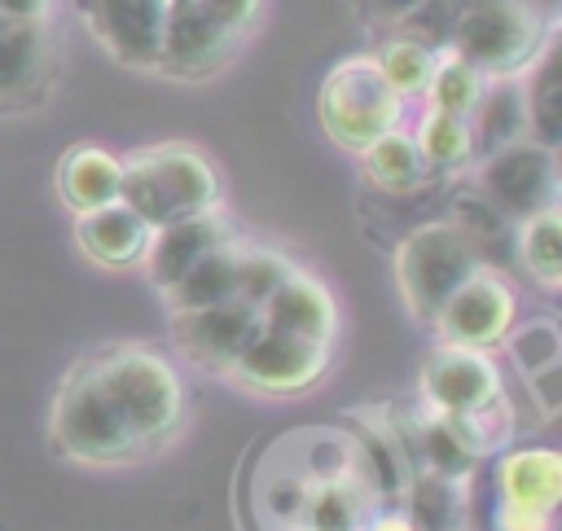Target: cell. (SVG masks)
<instances>
[{
    "instance_id": "obj_29",
    "label": "cell",
    "mask_w": 562,
    "mask_h": 531,
    "mask_svg": "<svg viewBox=\"0 0 562 531\" xmlns=\"http://www.w3.org/2000/svg\"><path fill=\"white\" fill-rule=\"evenodd\" d=\"M400 505L408 509L417 531H461L465 527V483L413 470Z\"/></svg>"
},
{
    "instance_id": "obj_12",
    "label": "cell",
    "mask_w": 562,
    "mask_h": 531,
    "mask_svg": "<svg viewBox=\"0 0 562 531\" xmlns=\"http://www.w3.org/2000/svg\"><path fill=\"white\" fill-rule=\"evenodd\" d=\"M246 39L220 26L198 0H167L162 22V48H158V75L167 79H211L233 61V53Z\"/></svg>"
},
{
    "instance_id": "obj_22",
    "label": "cell",
    "mask_w": 562,
    "mask_h": 531,
    "mask_svg": "<svg viewBox=\"0 0 562 531\" xmlns=\"http://www.w3.org/2000/svg\"><path fill=\"white\" fill-rule=\"evenodd\" d=\"M356 162H360V176L386 197H408L430 180V171L422 162V149H417V140H413V132L404 123L382 132L378 140H369L356 154Z\"/></svg>"
},
{
    "instance_id": "obj_38",
    "label": "cell",
    "mask_w": 562,
    "mask_h": 531,
    "mask_svg": "<svg viewBox=\"0 0 562 531\" xmlns=\"http://www.w3.org/2000/svg\"><path fill=\"white\" fill-rule=\"evenodd\" d=\"M360 531H417V522L408 518L404 505H373Z\"/></svg>"
},
{
    "instance_id": "obj_11",
    "label": "cell",
    "mask_w": 562,
    "mask_h": 531,
    "mask_svg": "<svg viewBox=\"0 0 562 531\" xmlns=\"http://www.w3.org/2000/svg\"><path fill=\"white\" fill-rule=\"evenodd\" d=\"M167 316H171V355L211 377H228L233 360L259 329V312L246 307L241 298L198 312H167Z\"/></svg>"
},
{
    "instance_id": "obj_14",
    "label": "cell",
    "mask_w": 562,
    "mask_h": 531,
    "mask_svg": "<svg viewBox=\"0 0 562 531\" xmlns=\"http://www.w3.org/2000/svg\"><path fill=\"white\" fill-rule=\"evenodd\" d=\"M233 224L224 211H202V215H180V219H167L158 228H149V241H145V255H140V276L149 281V290L167 294L202 255H211L215 246L233 241Z\"/></svg>"
},
{
    "instance_id": "obj_21",
    "label": "cell",
    "mask_w": 562,
    "mask_h": 531,
    "mask_svg": "<svg viewBox=\"0 0 562 531\" xmlns=\"http://www.w3.org/2000/svg\"><path fill=\"white\" fill-rule=\"evenodd\" d=\"M307 492H312V483L303 478V470L290 461V452L281 443H272V452L263 456L255 487H250V509L259 518V531H299Z\"/></svg>"
},
{
    "instance_id": "obj_39",
    "label": "cell",
    "mask_w": 562,
    "mask_h": 531,
    "mask_svg": "<svg viewBox=\"0 0 562 531\" xmlns=\"http://www.w3.org/2000/svg\"><path fill=\"white\" fill-rule=\"evenodd\" d=\"M53 0H0V18L4 22H48Z\"/></svg>"
},
{
    "instance_id": "obj_4",
    "label": "cell",
    "mask_w": 562,
    "mask_h": 531,
    "mask_svg": "<svg viewBox=\"0 0 562 531\" xmlns=\"http://www.w3.org/2000/svg\"><path fill=\"white\" fill-rule=\"evenodd\" d=\"M48 443L61 461L75 465H92V470H119V465H136L145 461L140 443L132 439V430L123 426L114 399L105 395V386L97 382V369L88 355H79L48 408Z\"/></svg>"
},
{
    "instance_id": "obj_24",
    "label": "cell",
    "mask_w": 562,
    "mask_h": 531,
    "mask_svg": "<svg viewBox=\"0 0 562 531\" xmlns=\"http://www.w3.org/2000/svg\"><path fill=\"white\" fill-rule=\"evenodd\" d=\"M237 241L241 237L215 246L167 294H158L167 303V312H198V307H215V303L237 298Z\"/></svg>"
},
{
    "instance_id": "obj_16",
    "label": "cell",
    "mask_w": 562,
    "mask_h": 531,
    "mask_svg": "<svg viewBox=\"0 0 562 531\" xmlns=\"http://www.w3.org/2000/svg\"><path fill=\"white\" fill-rule=\"evenodd\" d=\"M53 83L48 22H0V110L35 105Z\"/></svg>"
},
{
    "instance_id": "obj_5",
    "label": "cell",
    "mask_w": 562,
    "mask_h": 531,
    "mask_svg": "<svg viewBox=\"0 0 562 531\" xmlns=\"http://www.w3.org/2000/svg\"><path fill=\"white\" fill-rule=\"evenodd\" d=\"M483 268L479 246L465 237V228L443 215V219H422L413 224L395 250H391V276L400 290V303L417 325H435L439 307Z\"/></svg>"
},
{
    "instance_id": "obj_1",
    "label": "cell",
    "mask_w": 562,
    "mask_h": 531,
    "mask_svg": "<svg viewBox=\"0 0 562 531\" xmlns=\"http://www.w3.org/2000/svg\"><path fill=\"white\" fill-rule=\"evenodd\" d=\"M97 382L114 399L123 426L140 443V452L167 448L184 426V377L176 360L154 342H110L88 351Z\"/></svg>"
},
{
    "instance_id": "obj_40",
    "label": "cell",
    "mask_w": 562,
    "mask_h": 531,
    "mask_svg": "<svg viewBox=\"0 0 562 531\" xmlns=\"http://www.w3.org/2000/svg\"><path fill=\"white\" fill-rule=\"evenodd\" d=\"M558 373H562V364H558V369H544V373H536V377H527V391H536V404H540L544 417L558 413Z\"/></svg>"
},
{
    "instance_id": "obj_8",
    "label": "cell",
    "mask_w": 562,
    "mask_h": 531,
    "mask_svg": "<svg viewBox=\"0 0 562 531\" xmlns=\"http://www.w3.org/2000/svg\"><path fill=\"white\" fill-rule=\"evenodd\" d=\"M329 364H334V347L290 338L259 320L255 338L233 360L228 382L250 395H263V399H294V395L312 391L329 373Z\"/></svg>"
},
{
    "instance_id": "obj_33",
    "label": "cell",
    "mask_w": 562,
    "mask_h": 531,
    "mask_svg": "<svg viewBox=\"0 0 562 531\" xmlns=\"http://www.w3.org/2000/svg\"><path fill=\"white\" fill-rule=\"evenodd\" d=\"M483 83H487V79H483L470 61H461L457 53L443 48V53L435 57L430 79H426L422 105H426V110H443V114H470V105L479 101Z\"/></svg>"
},
{
    "instance_id": "obj_28",
    "label": "cell",
    "mask_w": 562,
    "mask_h": 531,
    "mask_svg": "<svg viewBox=\"0 0 562 531\" xmlns=\"http://www.w3.org/2000/svg\"><path fill=\"white\" fill-rule=\"evenodd\" d=\"M514 250H518L527 281H536L544 294H558V285H562V215H558V206L522 219L514 228Z\"/></svg>"
},
{
    "instance_id": "obj_42",
    "label": "cell",
    "mask_w": 562,
    "mask_h": 531,
    "mask_svg": "<svg viewBox=\"0 0 562 531\" xmlns=\"http://www.w3.org/2000/svg\"><path fill=\"white\" fill-rule=\"evenodd\" d=\"M0 22H4V18H0Z\"/></svg>"
},
{
    "instance_id": "obj_25",
    "label": "cell",
    "mask_w": 562,
    "mask_h": 531,
    "mask_svg": "<svg viewBox=\"0 0 562 531\" xmlns=\"http://www.w3.org/2000/svg\"><path fill=\"white\" fill-rule=\"evenodd\" d=\"M281 448L290 452V461L303 470L307 483H329V478H347L360 474V456L347 430L338 426H307L290 439H281ZM364 478V474H360Z\"/></svg>"
},
{
    "instance_id": "obj_26",
    "label": "cell",
    "mask_w": 562,
    "mask_h": 531,
    "mask_svg": "<svg viewBox=\"0 0 562 531\" xmlns=\"http://www.w3.org/2000/svg\"><path fill=\"white\" fill-rule=\"evenodd\" d=\"M408 132H413L430 176H461V171L474 167V145H470L465 114H443V110H426L422 105V118Z\"/></svg>"
},
{
    "instance_id": "obj_37",
    "label": "cell",
    "mask_w": 562,
    "mask_h": 531,
    "mask_svg": "<svg viewBox=\"0 0 562 531\" xmlns=\"http://www.w3.org/2000/svg\"><path fill=\"white\" fill-rule=\"evenodd\" d=\"M558 513H536V509H514V505H496L492 509V531H553Z\"/></svg>"
},
{
    "instance_id": "obj_27",
    "label": "cell",
    "mask_w": 562,
    "mask_h": 531,
    "mask_svg": "<svg viewBox=\"0 0 562 531\" xmlns=\"http://www.w3.org/2000/svg\"><path fill=\"white\" fill-rule=\"evenodd\" d=\"M527 92V136L536 145L558 149L562 140V79H558V39L544 44V53L522 70Z\"/></svg>"
},
{
    "instance_id": "obj_13",
    "label": "cell",
    "mask_w": 562,
    "mask_h": 531,
    "mask_svg": "<svg viewBox=\"0 0 562 531\" xmlns=\"http://www.w3.org/2000/svg\"><path fill=\"white\" fill-rule=\"evenodd\" d=\"M88 35L127 70H154L162 48L167 0H75Z\"/></svg>"
},
{
    "instance_id": "obj_7",
    "label": "cell",
    "mask_w": 562,
    "mask_h": 531,
    "mask_svg": "<svg viewBox=\"0 0 562 531\" xmlns=\"http://www.w3.org/2000/svg\"><path fill=\"white\" fill-rule=\"evenodd\" d=\"M470 171H474V193L509 224H522L558 206V149L536 145L531 136L479 158Z\"/></svg>"
},
{
    "instance_id": "obj_6",
    "label": "cell",
    "mask_w": 562,
    "mask_h": 531,
    "mask_svg": "<svg viewBox=\"0 0 562 531\" xmlns=\"http://www.w3.org/2000/svg\"><path fill=\"white\" fill-rule=\"evenodd\" d=\"M316 118H321V132L329 136V145L360 154L369 140H378L382 132L404 123V101L386 88L373 57L356 53V57H342L321 79Z\"/></svg>"
},
{
    "instance_id": "obj_17",
    "label": "cell",
    "mask_w": 562,
    "mask_h": 531,
    "mask_svg": "<svg viewBox=\"0 0 562 531\" xmlns=\"http://www.w3.org/2000/svg\"><path fill=\"white\" fill-rule=\"evenodd\" d=\"M119 180H123V158L92 140L70 145L53 167V189L70 215H88L97 206L119 202Z\"/></svg>"
},
{
    "instance_id": "obj_36",
    "label": "cell",
    "mask_w": 562,
    "mask_h": 531,
    "mask_svg": "<svg viewBox=\"0 0 562 531\" xmlns=\"http://www.w3.org/2000/svg\"><path fill=\"white\" fill-rule=\"evenodd\" d=\"M220 26H228L233 35H250L259 26V13H263V0H198Z\"/></svg>"
},
{
    "instance_id": "obj_18",
    "label": "cell",
    "mask_w": 562,
    "mask_h": 531,
    "mask_svg": "<svg viewBox=\"0 0 562 531\" xmlns=\"http://www.w3.org/2000/svg\"><path fill=\"white\" fill-rule=\"evenodd\" d=\"M145 241H149V224L140 215H132L123 202L75 215V246L97 268H110V272L136 268L145 255Z\"/></svg>"
},
{
    "instance_id": "obj_30",
    "label": "cell",
    "mask_w": 562,
    "mask_h": 531,
    "mask_svg": "<svg viewBox=\"0 0 562 531\" xmlns=\"http://www.w3.org/2000/svg\"><path fill=\"white\" fill-rule=\"evenodd\" d=\"M373 66L382 70V79H386V88L408 105V101H422V92H426V79H430V70H435V48H426V44H417V39H408V35H400V31H386L378 44H373Z\"/></svg>"
},
{
    "instance_id": "obj_3",
    "label": "cell",
    "mask_w": 562,
    "mask_h": 531,
    "mask_svg": "<svg viewBox=\"0 0 562 531\" xmlns=\"http://www.w3.org/2000/svg\"><path fill=\"white\" fill-rule=\"evenodd\" d=\"M549 39H558V18L536 0H457L448 53L483 79H518Z\"/></svg>"
},
{
    "instance_id": "obj_34",
    "label": "cell",
    "mask_w": 562,
    "mask_h": 531,
    "mask_svg": "<svg viewBox=\"0 0 562 531\" xmlns=\"http://www.w3.org/2000/svg\"><path fill=\"white\" fill-rule=\"evenodd\" d=\"M452 13H457V0H422L395 31L417 39V44H426V48H435V53H443L448 48V31H452Z\"/></svg>"
},
{
    "instance_id": "obj_2",
    "label": "cell",
    "mask_w": 562,
    "mask_h": 531,
    "mask_svg": "<svg viewBox=\"0 0 562 531\" xmlns=\"http://www.w3.org/2000/svg\"><path fill=\"white\" fill-rule=\"evenodd\" d=\"M224 184L215 162L184 140H162L145 145L123 158V180H119V202L140 215L149 228L180 219V215H202L220 211Z\"/></svg>"
},
{
    "instance_id": "obj_23",
    "label": "cell",
    "mask_w": 562,
    "mask_h": 531,
    "mask_svg": "<svg viewBox=\"0 0 562 531\" xmlns=\"http://www.w3.org/2000/svg\"><path fill=\"white\" fill-rule=\"evenodd\" d=\"M373 505H378V496L360 474L312 483L303 513H299V531H360Z\"/></svg>"
},
{
    "instance_id": "obj_35",
    "label": "cell",
    "mask_w": 562,
    "mask_h": 531,
    "mask_svg": "<svg viewBox=\"0 0 562 531\" xmlns=\"http://www.w3.org/2000/svg\"><path fill=\"white\" fill-rule=\"evenodd\" d=\"M347 4H351V13H356L369 31L386 35V31H395L422 0H347Z\"/></svg>"
},
{
    "instance_id": "obj_15",
    "label": "cell",
    "mask_w": 562,
    "mask_h": 531,
    "mask_svg": "<svg viewBox=\"0 0 562 531\" xmlns=\"http://www.w3.org/2000/svg\"><path fill=\"white\" fill-rule=\"evenodd\" d=\"M259 320H263L268 329L290 334V338L334 347V342H338V329H342V307H338V294L329 290V281L299 263V268L263 298Z\"/></svg>"
},
{
    "instance_id": "obj_10",
    "label": "cell",
    "mask_w": 562,
    "mask_h": 531,
    "mask_svg": "<svg viewBox=\"0 0 562 531\" xmlns=\"http://www.w3.org/2000/svg\"><path fill=\"white\" fill-rule=\"evenodd\" d=\"M501 395H505V382H501V364L492 360V351L439 342V347L422 360L417 404H422L426 413H439V417H470V413L496 404Z\"/></svg>"
},
{
    "instance_id": "obj_41",
    "label": "cell",
    "mask_w": 562,
    "mask_h": 531,
    "mask_svg": "<svg viewBox=\"0 0 562 531\" xmlns=\"http://www.w3.org/2000/svg\"><path fill=\"white\" fill-rule=\"evenodd\" d=\"M461 531H470V527H461Z\"/></svg>"
},
{
    "instance_id": "obj_20",
    "label": "cell",
    "mask_w": 562,
    "mask_h": 531,
    "mask_svg": "<svg viewBox=\"0 0 562 531\" xmlns=\"http://www.w3.org/2000/svg\"><path fill=\"white\" fill-rule=\"evenodd\" d=\"M470 123V145H474V162L522 140L527 136V92H522V75L518 79H487L479 101L465 114Z\"/></svg>"
},
{
    "instance_id": "obj_9",
    "label": "cell",
    "mask_w": 562,
    "mask_h": 531,
    "mask_svg": "<svg viewBox=\"0 0 562 531\" xmlns=\"http://www.w3.org/2000/svg\"><path fill=\"white\" fill-rule=\"evenodd\" d=\"M522 316V303H518V290L514 281L483 263L435 316V334L439 342H452V347H474V351H496L501 338L509 334V325Z\"/></svg>"
},
{
    "instance_id": "obj_31",
    "label": "cell",
    "mask_w": 562,
    "mask_h": 531,
    "mask_svg": "<svg viewBox=\"0 0 562 531\" xmlns=\"http://www.w3.org/2000/svg\"><path fill=\"white\" fill-rule=\"evenodd\" d=\"M496 351H505L509 364L518 369V377L527 382V377L562 364V329L553 316H518Z\"/></svg>"
},
{
    "instance_id": "obj_32",
    "label": "cell",
    "mask_w": 562,
    "mask_h": 531,
    "mask_svg": "<svg viewBox=\"0 0 562 531\" xmlns=\"http://www.w3.org/2000/svg\"><path fill=\"white\" fill-rule=\"evenodd\" d=\"M294 255H285L281 246H263V241H237V298L246 307H263V298L294 272Z\"/></svg>"
},
{
    "instance_id": "obj_19",
    "label": "cell",
    "mask_w": 562,
    "mask_h": 531,
    "mask_svg": "<svg viewBox=\"0 0 562 531\" xmlns=\"http://www.w3.org/2000/svg\"><path fill=\"white\" fill-rule=\"evenodd\" d=\"M562 500V456L553 448H514L496 461V505L558 513Z\"/></svg>"
}]
</instances>
